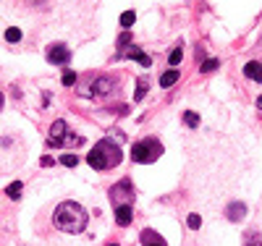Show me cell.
I'll list each match as a JSON object with an SVG mask.
<instances>
[{
    "instance_id": "obj_1",
    "label": "cell",
    "mask_w": 262,
    "mask_h": 246,
    "mask_svg": "<svg viewBox=\"0 0 262 246\" xmlns=\"http://www.w3.org/2000/svg\"><path fill=\"white\" fill-rule=\"evenodd\" d=\"M53 223H55V228L63 231V233H81L89 223V215L79 202H63V204H58V210H55Z\"/></svg>"
},
{
    "instance_id": "obj_2",
    "label": "cell",
    "mask_w": 262,
    "mask_h": 246,
    "mask_svg": "<svg viewBox=\"0 0 262 246\" xmlns=\"http://www.w3.org/2000/svg\"><path fill=\"white\" fill-rule=\"evenodd\" d=\"M121 157H123V152H121V147L116 141L110 139H102L97 144L89 150L87 154V163L94 168V170H108V168H116L121 163Z\"/></svg>"
},
{
    "instance_id": "obj_3",
    "label": "cell",
    "mask_w": 262,
    "mask_h": 246,
    "mask_svg": "<svg viewBox=\"0 0 262 246\" xmlns=\"http://www.w3.org/2000/svg\"><path fill=\"white\" fill-rule=\"evenodd\" d=\"M160 154H163V144H160L157 139H142V141H137V144L131 147L134 163H142V165L155 163Z\"/></svg>"
},
{
    "instance_id": "obj_4",
    "label": "cell",
    "mask_w": 262,
    "mask_h": 246,
    "mask_svg": "<svg viewBox=\"0 0 262 246\" xmlns=\"http://www.w3.org/2000/svg\"><path fill=\"white\" fill-rule=\"evenodd\" d=\"M110 79L108 76H94L92 81L87 84V87H79V94H89V97H105V94H110Z\"/></svg>"
},
{
    "instance_id": "obj_5",
    "label": "cell",
    "mask_w": 262,
    "mask_h": 246,
    "mask_svg": "<svg viewBox=\"0 0 262 246\" xmlns=\"http://www.w3.org/2000/svg\"><path fill=\"white\" fill-rule=\"evenodd\" d=\"M131 197H134V189H131V181L129 178L118 181V184L110 189V199H116L118 204H131Z\"/></svg>"
},
{
    "instance_id": "obj_6",
    "label": "cell",
    "mask_w": 262,
    "mask_h": 246,
    "mask_svg": "<svg viewBox=\"0 0 262 246\" xmlns=\"http://www.w3.org/2000/svg\"><path fill=\"white\" fill-rule=\"evenodd\" d=\"M68 58H71V53H68L66 45H50L47 47V61L53 66H63V63H68Z\"/></svg>"
},
{
    "instance_id": "obj_7",
    "label": "cell",
    "mask_w": 262,
    "mask_h": 246,
    "mask_svg": "<svg viewBox=\"0 0 262 246\" xmlns=\"http://www.w3.org/2000/svg\"><path fill=\"white\" fill-rule=\"evenodd\" d=\"M66 134H68L66 121H55L53 128H50V141H47V144H50V147H61L63 139H66Z\"/></svg>"
},
{
    "instance_id": "obj_8",
    "label": "cell",
    "mask_w": 262,
    "mask_h": 246,
    "mask_svg": "<svg viewBox=\"0 0 262 246\" xmlns=\"http://www.w3.org/2000/svg\"><path fill=\"white\" fill-rule=\"evenodd\" d=\"M142 246H168L157 231H142Z\"/></svg>"
},
{
    "instance_id": "obj_9",
    "label": "cell",
    "mask_w": 262,
    "mask_h": 246,
    "mask_svg": "<svg viewBox=\"0 0 262 246\" xmlns=\"http://www.w3.org/2000/svg\"><path fill=\"white\" fill-rule=\"evenodd\" d=\"M131 217H134L131 204H118V207H116V223H118V225H129Z\"/></svg>"
},
{
    "instance_id": "obj_10",
    "label": "cell",
    "mask_w": 262,
    "mask_h": 246,
    "mask_svg": "<svg viewBox=\"0 0 262 246\" xmlns=\"http://www.w3.org/2000/svg\"><path fill=\"white\" fill-rule=\"evenodd\" d=\"M244 76H247V79H252V81H260L262 84V63H257V61L247 63V66H244Z\"/></svg>"
},
{
    "instance_id": "obj_11",
    "label": "cell",
    "mask_w": 262,
    "mask_h": 246,
    "mask_svg": "<svg viewBox=\"0 0 262 246\" xmlns=\"http://www.w3.org/2000/svg\"><path fill=\"white\" fill-rule=\"evenodd\" d=\"M226 215H228V220H241V217L247 215V207L241 204V202H233V204L226 210Z\"/></svg>"
},
{
    "instance_id": "obj_12",
    "label": "cell",
    "mask_w": 262,
    "mask_h": 246,
    "mask_svg": "<svg viewBox=\"0 0 262 246\" xmlns=\"http://www.w3.org/2000/svg\"><path fill=\"white\" fill-rule=\"evenodd\" d=\"M178 79H181V74H178L176 68H170V71H165V74L160 76V87L168 89V87H173V84H176Z\"/></svg>"
},
{
    "instance_id": "obj_13",
    "label": "cell",
    "mask_w": 262,
    "mask_h": 246,
    "mask_svg": "<svg viewBox=\"0 0 262 246\" xmlns=\"http://www.w3.org/2000/svg\"><path fill=\"white\" fill-rule=\"evenodd\" d=\"M126 55H129V58H137V61L142 63L144 68H147V66H152V58H147V55L142 53V50H137V47H129V53H126Z\"/></svg>"
},
{
    "instance_id": "obj_14",
    "label": "cell",
    "mask_w": 262,
    "mask_h": 246,
    "mask_svg": "<svg viewBox=\"0 0 262 246\" xmlns=\"http://www.w3.org/2000/svg\"><path fill=\"white\" fill-rule=\"evenodd\" d=\"M218 66H220V61H218V58H207V61H204L202 66H200V71H202V74H210V71H215Z\"/></svg>"
},
{
    "instance_id": "obj_15",
    "label": "cell",
    "mask_w": 262,
    "mask_h": 246,
    "mask_svg": "<svg viewBox=\"0 0 262 246\" xmlns=\"http://www.w3.org/2000/svg\"><path fill=\"white\" fill-rule=\"evenodd\" d=\"M5 40H8L11 45H16L18 40H21V29H16V27H11V29H5Z\"/></svg>"
},
{
    "instance_id": "obj_16",
    "label": "cell",
    "mask_w": 262,
    "mask_h": 246,
    "mask_svg": "<svg viewBox=\"0 0 262 246\" xmlns=\"http://www.w3.org/2000/svg\"><path fill=\"white\" fill-rule=\"evenodd\" d=\"M184 123H186L189 128L200 126V115H197V113H191V110H186V113H184Z\"/></svg>"
},
{
    "instance_id": "obj_17",
    "label": "cell",
    "mask_w": 262,
    "mask_h": 246,
    "mask_svg": "<svg viewBox=\"0 0 262 246\" xmlns=\"http://www.w3.org/2000/svg\"><path fill=\"white\" fill-rule=\"evenodd\" d=\"M181 61H184V50H181V47L170 50V55H168V63H170V66H178Z\"/></svg>"
},
{
    "instance_id": "obj_18",
    "label": "cell",
    "mask_w": 262,
    "mask_h": 246,
    "mask_svg": "<svg viewBox=\"0 0 262 246\" xmlns=\"http://www.w3.org/2000/svg\"><path fill=\"white\" fill-rule=\"evenodd\" d=\"M134 21H137V14H134V11H123V14H121V27H131Z\"/></svg>"
},
{
    "instance_id": "obj_19",
    "label": "cell",
    "mask_w": 262,
    "mask_h": 246,
    "mask_svg": "<svg viewBox=\"0 0 262 246\" xmlns=\"http://www.w3.org/2000/svg\"><path fill=\"white\" fill-rule=\"evenodd\" d=\"M61 84H63V87H74V84H76V74H74V71H63Z\"/></svg>"
},
{
    "instance_id": "obj_20",
    "label": "cell",
    "mask_w": 262,
    "mask_h": 246,
    "mask_svg": "<svg viewBox=\"0 0 262 246\" xmlns=\"http://www.w3.org/2000/svg\"><path fill=\"white\" fill-rule=\"evenodd\" d=\"M21 186H24L21 181H14V184L8 186V197L11 199H18V197H21Z\"/></svg>"
},
{
    "instance_id": "obj_21",
    "label": "cell",
    "mask_w": 262,
    "mask_h": 246,
    "mask_svg": "<svg viewBox=\"0 0 262 246\" xmlns=\"http://www.w3.org/2000/svg\"><path fill=\"white\" fill-rule=\"evenodd\" d=\"M144 94H147V81H144V79H139V84H137V94H134V100H144Z\"/></svg>"
},
{
    "instance_id": "obj_22",
    "label": "cell",
    "mask_w": 262,
    "mask_h": 246,
    "mask_svg": "<svg viewBox=\"0 0 262 246\" xmlns=\"http://www.w3.org/2000/svg\"><path fill=\"white\" fill-rule=\"evenodd\" d=\"M61 163L66 165V168H76V165H79V160H76V154H63Z\"/></svg>"
},
{
    "instance_id": "obj_23",
    "label": "cell",
    "mask_w": 262,
    "mask_h": 246,
    "mask_svg": "<svg viewBox=\"0 0 262 246\" xmlns=\"http://www.w3.org/2000/svg\"><path fill=\"white\" fill-rule=\"evenodd\" d=\"M186 225H189L191 231H197V228L202 225V217H200V215H189V217H186Z\"/></svg>"
},
{
    "instance_id": "obj_24",
    "label": "cell",
    "mask_w": 262,
    "mask_h": 246,
    "mask_svg": "<svg viewBox=\"0 0 262 246\" xmlns=\"http://www.w3.org/2000/svg\"><path fill=\"white\" fill-rule=\"evenodd\" d=\"M40 165L42 168H50V165H55V160L50 157V154H45V157H40Z\"/></svg>"
},
{
    "instance_id": "obj_25",
    "label": "cell",
    "mask_w": 262,
    "mask_h": 246,
    "mask_svg": "<svg viewBox=\"0 0 262 246\" xmlns=\"http://www.w3.org/2000/svg\"><path fill=\"white\" fill-rule=\"evenodd\" d=\"M257 108H260V110H262V94H260V97H257Z\"/></svg>"
},
{
    "instance_id": "obj_26",
    "label": "cell",
    "mask_w": 262,
    "mask_h": 246,
    "mask_svg": "<svg viewBox=\"0 0 262 246\" xmlns=\"http://www.w3.org/2000/svg\"><path fill=\"white\" fill-rule=\"evenodd\" d=\"M0 110H3V94H0Z\"/></svg>"
}]
</instances>
